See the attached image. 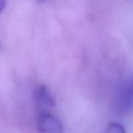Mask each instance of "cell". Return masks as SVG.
I'll return each instance as SVG.
<instances>
[{"label":"cell","mask_w":133,"mask_h":133,"mask_svg":"<svg viewBox=\"0 0 133 133\" xmlns=\"http://www.w3.org/2000/svg\"><path fill=\"white\" fill-rule=\"evenodd\" d=\"M37 128L41 133H63V125L55 115L42 112L37 121Z\"/></svg>","instance_id":"1"},{"label":"cell","mask_w":133,"mask_h":133,"mask_svg":"<svg viewBox=\"0 0 133 133\" xmlns=\"http://www.w3.org/2000/svg\"><path fill=\"white\" fill-rule=\"evenodd\" d=\"M34 100L37 104L41 107L52 108L56 105L54 96L44 85H40L36 88Z\"/></svg>","instance_id":"2"},{"label":"cell","mask_w":133,"mask_h":133,"mask_svg":"<svg viewBox=\"0 0 133 133\" xmlns=\"http://www.w3.org/2000/svg\"><path fill=\"white\" fill-rule=\"evenodd\" d=\"M105 133H126L125 129L123 127L122 125L117 123V122H112L110 123L105 131Z\"/></svg>","instance_id":"3"},{"label":"cell","mask_w":133,"mask_h":133,"mask_svg":"<svg viewBox=\"0 0 133 133\" xmlns=\"http://www.w3.org/2000/svg\"><path fill=\"white\" fill-rule=\"evenodd\" d=\"M5 0H0V13L4 9L5 6Z\"/></svg>","instance_id":"4"},{"label":"cell","mask_w":133,"mask_h":133,"mask_svg":"<svg viewBox=\"0 0 133 133\" xmlns=\"http://www.w3.org/2000/svg\"><path fill=\"white\" fill-rule=\"evenodd\" d=\"M36 2H40V3H43V2H46L47 0H35Z\"/></svg>","instance_id":"5"}]
</instances>
